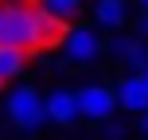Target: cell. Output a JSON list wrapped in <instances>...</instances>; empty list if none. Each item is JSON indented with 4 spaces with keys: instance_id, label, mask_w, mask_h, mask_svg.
Masks as SVG:
<instances>
[{
    "instance_id": "obj_1",
    "label": "cell",
    "mask_w": 148,
    "mask_h": 140,
    "mask_svg": "<svg viewBox=\"0 0 148 140\" xmlns=\"http://www.w3.org/2000/svg\"><path fill=\"white\" fill-rule=\"evenodd\" d=\"M55 31H59V23L43 8H27V4H16V0H4L0 4V43L4 47L35 51V47L51 43Z\"/></svg>"
},
{
    "instance_id": "obj_2",
    "label": "cell",
    "mask_w": 148,
    "mask_h": 140,
    "mask_svg": "<svg viewBox=\"0 0 148 140\" xmlns=\"http://www.w3.org/2000/svg\"><path fill=\"white\" fill-rule=\"evenodd\" d=\"M8 121H12L20 132H39L47 125V109H43V94L35 86H16L8 94Z\"/></svg>"
},
{
    "instance_id": "obj_3",
    "label": "cell",
    "mask_w": 148,
    "mask_h": 140,
    "mask_svg": "<svg viewBox=\"0 0 148 140\" xmlns=\"http://www.w3.org/2000/svg\"><path fill=\"white\" fill-rule=\"evenodd\" d=\"M74 97H78V117L82 121H94V125L109 121L113 113L121 109V105H117V89L105 86V82H90V86L74 89Z\"/></svg>"
},
{
    "instance_id": "obj_4",
    "label": "cell",
    "mask_w": 148,
    "mask_h": 140,
    "mask_svg": "<svg viewBox=\"0 0 148 140\" xmlns=\"http://www.w3.org/2000/svg\"><path fill=\"white\" fill-rule=\"evenodd\" d=\"M62 51H66V62L86 66V62H94L97 55H101V39H97L94 27H70V31H66V43H62Z\"/></svg>"
},
{
    "instance_id": "obj_5",
    "label": "cell",
    "mask_w": 148,
    "mask_h": 140,
    "mask_svg": "<svg viewBox=\"0 0 148 140\" xmlns=\"http://www.w3.org/2000/svg\"><path fill=\"white\" fill-rule=\"evenodd\" d=\"M43 109H47V121L51 125H74L78 121V97H74V89H51V94L43 97Z\"/></svg>"
},
{
    "instance_id": "obj_6",
    "label": "cell",
    "mask_w": 148,
    "mask_h": 140,
    "mask_svg": "<svg viewBox=\"0 0 148 140\" xmlns=\"http://www.w3.org/2000/svg\"><path fill=\"white\" fill-rule=\"evenodd\" d=\"M113 89H117V105L121 109H129V113H144L148 109V86H144L140 74H125Z\"/></svg>"
},
{
    "instance_id": "obj_7",
    "label": "cell",
    "mask_w": 148,
    "mask_h": 140,
    "mask_svg": "<svg viewBox=\"0 0 148 140\" xmlns=\"http://www.w3.org/2000/svg\"><path fill=\"white\" fill-rule=\"evenodd\" d=\"M94 20L101 27H109V31H121L129 23V4L125 0H97L94 4Z\"/></svg>"
},
{
    "instance_id": "obj_8",
    "label": "cell",
    "mask_w": 148,
    "mask_h": 140,
    "mask_svg": "<svg viewBox=\"0 0 148 140\" xmlns=\"http://www.w3.org/2000/svg\"><path fill=\"white\" fill-rule=\"evenodd\" d=\"M23 66H27V51H20V47H4L0 43V86L12 78H20Z\"/></svg>"
},
{
    "instance_id": "obj_9",
    "label": "cell",
    "mask_w": 148,
    "mask_h": 140,
    "mask_svg": "<svg viewBox=\"0 0 148 140\" xmlns=\"http://www.w3.org/2000/svg\"><path fill=\"white\" fill-rule=\"evenodd\" d=\"M39 8H43L55 23H66V20H74V16H78L82 0H39Z\"/></svg>"
},
{
    "instance_id": "obj_10",
    "label": "cell",
    "mask_w": 148,
    "mask_h": 140,
    "mask_svg": "<svg viewBox=\"0 0 148 140\" xmlns=\"http://www.w3.org/2000/svg\"><path fill=\"white\" fill-rule=\"evenodd\" d=\"M121 62L129 66V74H144V70H148V43H144V39H136Z\"/></svg>"
},
{
    "instance_id": "obj_11",
    "label": "cell",
    "mask_w": 148,
    "mask_h": 140,
    "mask_svg": "<svg viewBox=\"0 0 148 140\" xmlns=\"http://www.w3.org/2000/svg\"><path fill=\"white\" fill-rule=\"evenodd\" d=\"M133 43H136L133 35H121V31H113V35H109V43H105V51H109L113 59H125V55H129V47H133Z\"/></svg>"
},
{
    "instance_id": "obj_12",
    "label": "cell",
    "mask_w": 148,
    "mask_h": 140,
    "mask_svg": "<svg viewBox=\"0 0 148 140\" xmlns=\"http://www.w3.org/2000/svg\"><path fill=\"white\" fill-rule=\"evenodd\" d=\"M101 140H125V125H121L117 117H109V121H101Z\"/></svg>"
},
{
    "instance_id": "obj_13",
    "label": "cell",
    "mask_w": 148,
    "mask_h": 140,
    "mask_svg": "<svg viewBox=\"0 0 148 140\" xmlns=\"http://www.w3.org/2000/svg\"><path fill=\"white\" fill-rule=\"evenodd\" d=\"M133 31H136V39H148V8H140V16H136Z\"/></svg>"
},
{
    "instance_id": "obj_14",
    "label": "cell",
    "mask_w": 148,
    "mask_h": 140,
    "mask_svg": "<svg viewBox=\"0 0 148 140\" xmlns=\"http://www.w3.org/2000/svg\"><path fill=\"white\" fill-rule=\"evenodd\" d=\"M140 132H144V136H148V109H144V113H140Z\"/></svg>"
},
{
    "instance_id": "obj_15",
    "label": "cell",
    "mask_w": 148,
    "mask_h": 140,
    "mask_svg": "<svg viewBox=\"0 0 148 140\" xmlns=\"http://www.w3.org/2000/svg\"><path fill=\"white\" fill-rule=\"evenodd\" d=\"M136 4H140V8H148V0H136Z\"/></svg>"
},
{
    "instance_id": "obj_16",
    "label": "cell",
    "mask_w": 148,
    "mask_h": 140,
    "mask_svg": "<svg viewBox=\"0 0 148 140\" xmlns=\"http://www.w3.org/2000/svg\"><path fill=\"white\" fill-rule=\"evenodd\" d=\"M140 78H144V86H148V70H144V74H140Z\"/></svg>"
}]
</instances>
